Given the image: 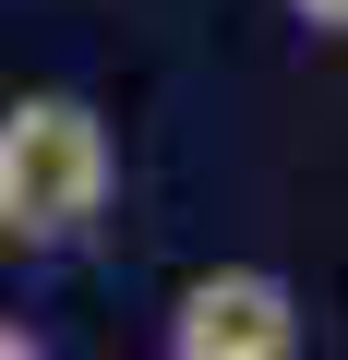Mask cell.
I'll list each match as a JSON object with an SVG mask.
<instances>
[{
	"mask_svg": "<svg viewBox=\"0 0 348 360\" xmlns=\"http://www.w3.org/2000/svg\"><path fill=\"white\" fill-rule=\"evenodd\" d=\"M0 360H37V336H25V324H0Z\"/></svg>",
	"mask_w": 348,
	"mask_h": 360,
	"instance_id": "obj_4",
	"label": "cell"
},
{
	"mask_svg": "<svg viewBox=\"0 0 348 360\" xmlns=\"http://www.w3.org/2000/svg\"><path fill=\"white\" fill-rule=\"evenodd\" d=\"M288 13H300L312 37H348V0H288Z\"/></svg>",
	"mask_w": 348,
	"mask_h": 360,
	"instance_id": "obj_3",
	"label": "cell"
},
{
	"mask_svg": "<svg viewBox=\"0 0 348 360\" xmlns=\"http://www.w3.org/2000/svg\"><path fill=\"white\" fill-rule=\"evenodd\" d=\"M108 180H120V156H108V120L84 96H13L0 108V240H25V252L72 240L108 205Z\"/></svg>",
	"mask_w": 348,
	"mask_h": 360,
	"instance_id": "obj_1",
	"label": "cell"
},
{
	"mask_svg": "<svg viewBox=\"0 0 348 360\" xmlns=\"http://www.w3.org/2000/svg\"><path fill=\"white\" fill-rule=\"evenodd\" d=\"M168 360H300V300L276 264H205L168 300Z\"/></svg>",
	"mask_w": 348,
	"mask_h": 360,
	"instance_id": "obj_2",
	"label": "cell"
}]
</instances>
